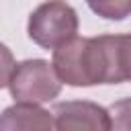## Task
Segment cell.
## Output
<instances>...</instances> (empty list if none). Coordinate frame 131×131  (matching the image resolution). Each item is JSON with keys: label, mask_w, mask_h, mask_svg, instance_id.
<instances>
[{"label": "cell", "mask_w": 131, "mask_h": 131, "mask_svg": "<svg viewBox=\"0 0 131 131\" xmlns=\"http://www.w3.org/2000/svg\"><path fill=\"white\" fill-rule=\"evenodd\" d=\"M29 37L43 49H57L78 33V14L63 0H47L39 4L27 25Z\"/></svg>", "instance_id": "6da1fadb"}, {"label": "cell", "mask_w": 131, "mask_h": 131, "mask_svg": "<svg viewBox=\"0 0 131 131\" xmlns=\"http://www.w3.org/2000/svg\"><path fill=\"white\" fill-rule=\"evenodd\" d=\"M53 68L61 82L70 86L100 84V63L96 37H74L53 49Z\"/></svg>", "instance_id": "7a4b0ae2"}, {"label": "cell", "mask_w": 131, "mask_h": 131, "mask_svg": "<svg viewBox=\"0 0 131 131\" xmlns=\"http://www.w3.org/2000/svg\"><path fill=\"white\" fill-rule=\"evenodd\" d=\"M10 94L20 102H47L61 90V80L53 68L43 59H27L14 66L8 80Z\"/></svg>", "instance_id": "3957f363"}, {"label": "cell", "mask_w": 131, "mask_h": 131, "mask_svg": "<svg viewBox=\"0 0 131 131\" xmlns=\"http://www.w3.org/2000/svg\"><path fill=\"white\" fill-rule=\"evenodd\" d=\"M100 84H121L131 80V35H100Z\"/></svg>", "instance_id": "277c9868"}, {"label": "cell", "mask_w": 131, "mask_h": 131, "mask_svg": "<svg viewBox=\"0 0 131 131\" xmlns=\"http://www.w3.org/2000/svg\"><path fill=\"white\" fill-rule=\"evenodd\" d=\"M53 117L57 129H92V131L113 129L108 111L86 100L59 102L53 108Z\"/></svg>", "instance_id": "5b68a950"}, {"label": "cell", "mask_w": 131, "mask_h": 131, "mask_svg": "<svg viewBox=\"0 0 131 131\" xmlns=\"http://www.w3.org/2000/svg\"><path fill=\"white\" fill-rule=\"evenodd\" d=\"M2 129H23V131H47L55 127V121L51 119L49 111L41 108L37 102H20L8 106L0 119Z\"/></svg>", "instance_id": "8992f818"}, {"label": "cell", "mask_w": 131, "mask_h": 131, "mask_svg": "<svg viewBox=\"0 0 131 131\" xmlns=\"http://www.w3.org/2000/svg\"><path fill=\"white\" fill-rule=\"evenodd\" d=\"M94 14L108 20H123L131 14V0H86Z\"/></svg>", "instance_id": "52a82bcc"}, {"label": "cell", "mask_w": 131, "mask_h": 131, "mask_svg": "<svg viewBox=\"0 0 131 131\" xmlns=\"http://www.w3.org/2000/svg\"><path fill=\"white\" fill-rule=\"evenodd\" d=\"M113 129H131V98H123L108 108Z\"/></svg>", "instance_id": "ba28073f"}]
</instances>
